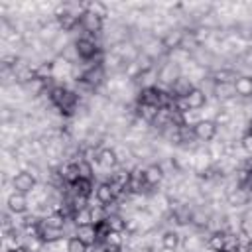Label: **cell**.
<instances>
[{
    "mask_svg": "<svg viewBox=\"0 0 252 252\" xmlns=\"http://www.w3.org/2000/svg\"><path fill=\"white\" fill-rule=\"evenodd\" d=\"M35 185H37L35 177L30 175L28 171H20V173H16L12 177V189L18 191V193H26L28 195V193H32L35 189Z\"/></svg>",
    "mask_w": 252,
    "mask_h": 252,
    "instance_id": "6da1fadb",
    "label": "cell"
},
{
    "mask_svg": "<svg viewBox=\"0 0 252 252\" xmlns=\"http://www.w3.org/2000/svg\"><path fill=\"white\" fill-rule=\"evenodd\" d=\"M6 205H8V211L14 213V215H22V213H28L30 209V199L26 193H18V191H12L6 199Z\"/></svg>",
    "mask_w": 252,
    "mask_h": 252,
    "instance_id": "7a4b0ae2",
    "label": "cell"
},
{
    "mask_svg": "<svg viewBox=\"0 0 252 252\" xmlns=\"http://www.w3.org/2000/svg\"><path fill=\"white\" fill-rule=\"evenodd\" d=\"M81 26L85 32L89 33H94V35H100L102 33V26H104V20L93 12H85L83 18H81Z\"/></svg>",
    "mask_w": 252,
    "mask_h": 252,
    "instance_id": "3957f363",
    "label": "cell"
},
{
    "mask_svg": "<svg viewBox=\"0 0 252 252\" xmlns=\"http://www.w3.org/2000/svg\"><path fill=\"white\" fill-rule=\"evenodd\" d=\"M217 132H219V126L213 122V120H201L197 126H195V136L197 140L201 142H211L217 138Z\"/></svg>",
    "mask_w": 252,
    "mask_h": 252,
    "instance_id": "277c9868",
    "label": "cell"
},
{
    "mask_svg": "<svg viewBox=\"0 0 252 252\" xmlns=\"http://www.w3.org/2000/svg\"><path fill=\"white\" fill-rule=\"evenodd\" d=\"M96 165L104 167V169H114L118 167V156H116V150L114 148H100L98 150V159H96Z\"/></svg>",
    "mask_w": 252,
    "mask_h": 252,
    "instance_id": "5b68a950",
    "label": "cell"
},
{
    "mask_svg": "<svg viewBox=\"0 0 252 252\" xmlns=\"http://www.w3.org/2000/svg\"><path fill=\"white\" fill-rule=\"evenodd\" d=\"M75 236L81 238L87 246H94V244L98 242V230H96V224H83V226H77Z\"/></svg>",
    "mask_w": 252,
    "mask_h": 252,
    "instance_id": "8992f818",
    "label": "cell"
},
{
    "mask_svg": "<svg viewBox=\"0 0 252 252\" xmlns=\"http://www.w3.org/2000/svg\"><path fill=\"white\" fill-rule=\"evenodd\" d=\"M144 177H146V183H148L150 187H156V185H159V183L163 181L165 173H163V169L159 167V163H150V165L144 167Z\"/></svg>",
    "mask_w": 252,
    "mask_h": 252,
    "instance_id": "52a82bcc",
    "label": "cell"
},
{
    "mask_svg": "<svg viewBox=\"0 0 252 252\" xmlns=\"http://www.w3.org/2000/svg\"><path fill=\"white\" fill-rule=\"evenodd\" d=\"M232 85H234V93L238 96H242V98L252 96V77L250 75H238Z\"/></svg>",
    "mask_w": 252,
    "mask_h": 252,
    "instance_id": "ba28073f",
    "label": "cell"
},
{
    "mask_svg": "<svg viewBox=\"0 0 252 252\" xmlns=\"http://www.w3.org/2000/svg\"><path fill=\"white\" fill-rule=\"evenodd\" d=\"M159 89L158 87H152V89H140L138 91V102L142 104H152V106H158L159 108Z\"/></svg>",
    "mask_w": 252,
    "mask_h": 252,
    "instance_id": "9c48e42d",
    "label": "cell"
},
{
    "mask_svg": "<svg viewBox=\"0 0 252 252\" xmlns=\"http://www.w3.org/2000/svg\"><path fill=\"white\" fill-rule=\"evenodd\" d=\"M94 197L100 201V205H108L112 201H116V195L112 191V185L110 183H96L94 185Z\"/></svg>",
    "mask_w": 252,
    "mask_h": 252,
    "instance_id": "30bf717a",
    "label": "cell"
},
{
    "mask_svg": "<svg viewBox=\"0 0 252 252\" xmlns=\"http://www.w3.org/2000/svg\"><path fill=\"white\" fill-rule=\"evenodd\" d=\"M248 201H250V193H248L246 187H238V189H234V191H230L226 195V203L230 207H234V209L242 207V205H248Z\"/></svg>",
    "mask_w": 252,
    "mask_h": 252,
    "instance_id": "8fae6325",
    "label": "cell"
},
{
    "mask_svg": "<svg viewBox=\"0 0 252 252\" xmlns=\"http://www.w3.org/2000/svg\"><path fill=\"white\" fill-rule=\"evenodd\" d=\"M179 246H181V234H179L175 228L163 230V234H161V248H165V250H175V248H179Z\"/></svg>",
    "mask_w": 252,
    "mask_h": 252,
    "instance_id": "7c38bea8",
    "label": "cell"
},
{
    "mask_svg": "<svg viewBox=\"0 0 252 252\" xmlns=\"http://www.w3.org/2000/svg\"><path fill=\"white\" fill-rule=\"evenodd\" d=\"M195 89V85L185 77V75H181L173 85H171V94L177 98V96H187L191 91Z\"/></svg>",
    "mask_w": 252,
    "mask_h": 252,
    "instance_id": "4fadbf2b",
    "label": "cell"
},
{
    "mask_svg": "<svg viewBox=\"0 0 252 252\" xmlns=\"http://www.w3.org/2000/svg\"><path fill=\"white\" fill-rule=\"evenodd\" d=\"M187 104H189V108H193V110H201L205 104H207V94L203 93V89L201 87H195L187 96Z\"/></svg>",
    "mask_w": 252,
    "mask_h": 252,
    "instance_id": "5bb4252c",
    "label": "cell"
},
{
    "mask_svg": "<svg viewBox=\"0 0 252 252\" xmlns=\"http://www.w3.org/2000/svg\"><path fill=\"white\" fill-rule=\"evenodd\" d=\"M158 106H152V104H142V102H138L136 104V110H134V116H138V118H142L144 122H148V124H152L154 120H156V116H158Z\"/></svg>",
    "mask_w": 252,
    "mask_h": 252,
    "instance_id": "9a60e30c",
    "label": "cell"
},
{
    "mask_svg": "<svg viewBox=\"0 0 252 252\" xmlns=\"http://www.w3.org/2000/svg\"><path fill=\"white\" fill-rule=\"evenodd\" d=\"M61 236H63V230L61 228L45 226V224L39 222V238L43 242H57V240H61Z\"/></svg>",
    "mask_w": 252,
    "mask_h": 252,
    "instance_id": "2e32d148",
    "label": "cell"
},
{
    "mask_svg": "<svg viewBox=\"0 0 252 252\" xmlns=\"http://www.w3.org/2000/svg\"><path fill=\"white\" fill-rule=\"evenodd\" d=\"M224 242H226V230H219V232H211L209 238H207V246L220 252L224 248Z\"/></svg>",
    "mask_w": 252,
    "mask_h": 252,
    "instance_id": "e0dca14e",
    "label": "cell"
},
{
    "mask_svg": "<svg viewBox=\"0 0 252 252\" xmlns=\"http://www.w3.org/2000/svg\"><path fill=\"white\" fill-rule=\"evenodd\" d=\"M35 77L41 81L53 79V61H41L39 65H35Z\"/></svg>",
    "mask_w": 252,
    "mask_h": 252,
    "instance_id": "ac0fdd59",
    "label": "cell"
},
{
    "mask_svg": "<svg viewBox=\"0 0 252 252\" xmlns=\"http://www.w3.org/2000/svg\"><path fill=\"white\" fill-rule=\"evenodd\" d=\"M104 222L108 224V228H110V230H118V232H122V230L126 228V219H124V217H122L120 213H114V215H108Z\"/></svg>",
    "mask_w": 252,
    "mask_h": 252,
    "instance_id": "d6986e66",
    "label": "cell"
},
{
    "mask_svg": "<svg viewBox=\"0 0 252 252\" xmlns=\"http://www.w3.org/2000/svg\"><path fill=\"white\" fill-rule=\"evenodd\" d=\"M181 120H183V126L195 128V126L201 122V114H199V110H193V108H189V110L181 112Z\"/></svg>",
    "mask_w": 252,
    "mask_h": 252,
    "instance_id": "ffe728a7",
    "label": "cell"
},
{
    "mask_svg": "<svg viewBox=\"0 0 252 252\" xmlns=\"http://www.w3.org/2000/svg\"><path fill=\"white\" fill-rule=\"evenodd\" d=\"M232 120H234V114H230V112H226V110H219L217 112V116H215V124L219 126V128H228L230 124H232Z\"/></svg>",
    "mask_w": 252,
    "mask_h": 252,
    "instance_id": "44dd1931",
    "label": "cell"
},
{
    "mask_svg": "<svg viewBox=\"0 0 252 252\" xmlns=\"http://www.w3.org/2000/svg\"><path fill=\"white\" fill-rule=\"evenodd\" d=\"M67 252H89V246L81 238L71 236V238H67Z\"/></svg>",
    "mask_w": 252,
    "mask_h": 252,
    "instance_id": "7402d4cb",
    "label": "cell"
},
{
    "mask_svg": "<svg viewBox=\"0 0 252 252\" xmlns=\"http://www.w3.org/2000/svg\"><path fill=\"white\" fill-rule=\"evenodd\" d=\"M134 63L140 67V71H142V73H144V71H150V69H154V67H156V61H154L152 57H148L146 53H142V51H140V55L136 57V61H134Z\"/></svg>",
    "mask_w": 252,
    "mask_h": 252,
    "instance_id": "603a6c76",
    "label": "cell"
},
{
    "mask_svg": "<svg viewBox=\"0 0 252 252\" xmlns=\"http://www.w3.org/2000/svg\"><path fill=\"white\" fill-rule=\"evenodd\" d=\"M73 220L77 222V226H83V224H93V219H91V209H81L73 215Z\"/></svg>",
    "mask_w": 252,
    "mask_h": 252,
    "instance_id": "cb8c5ba5",
    "label": "cell"
},
{
    "mask_svg": "<svg viewBox=\"0 0 252 252\" xmlns=\"http://www.w3.org/2000/svg\"><path fill=\"white\" fill-rule=\"evenodd\" d=\"M91 219H93V224H100L106 220V213H104V207H94L91 209Z\"/></svg>",
    "mask_w": 252,
    "mask_h": 252,
    "instance_id": "d4e9b609",
    "label": "cell"
},
{
    "mask_svg": "<svg viewBox=\"0 0 252 252\" xmlns=\"http://www.w3.org/2000/svg\"><path fill=\"white\" fill-rule=\"evenodd\" d=\"M240 146H242V150H244L248 156H252V134H250V132H246V134L242 136Z\"/></svg>",
    "mask_w": 252,
    "mask_h": 252,
    "instance_id": "484cf974",
    "label": "cell"
},
{
    "mask_svg": "<svg viewBox=\"0 0 252 252\" xmlns=\"http://www.w3.org/2000/svg\"><path fill=\"white\" fill-rule=\"evenodd\" d=\"M234 252H252V248H248V246H238Z\"/></svg>",
    "mask_w": 252,
    "mask_h": 252,
    "instance_id": "4316f807",
    "label": "cell"
},
{
    "mask_svg": "<svg viewBox=\"0 0 252 252\" xmlns=\"http://www.w3.org/2000/svg\"><path fill=\"white\" fill-rule=\"evenodd\" d=\"M199 252H217V250H213V248H209V246H207V248H201Z\"/></svg>",
    "mask_w": 252,
    "mask_h": 252,
    "instance_id": "83f0119b",
    "label": "cell"
},
{
    "mask_svg": "<svg viewBox=\"0 0 252 252\" xmlns=\"http://www.w3.org/2000/svg\"><path fill=\"white\" fill-rule=\"evenodd\" d=\"M248 132H250V134H252V118H250V120H248Z\"/></svg>",
    "mask_w": 252,
    "mask_h": 252,
    "instance_id": "f1b7e54d",
    "label": "cell"
},
{
    "mask_svg": "<svg viewBox=\"0 0 252 252\" xmlns=\"http://www.w3.org/2000/svg\"><path fill=\"white\" fill-rule=\"evenodd\" d=\"M248 193H250V199H252V185L248 187Z\"/></svg>",
    "mask_w": 252,
    "mask_h": 252,
    "instance_id": "f546056e",
    "label": "cell"
},
{
    "mask_svg": "<svg viewBox=\"0 0 252 252\" xmlns=\"http://www.w3.org/2000/svg\"><path fill=\"white\" fill-rule=\"evenodd\" d=\"M220 252H230V250H220Z\"/></svg>",
    "mask_w": 252,
    "mask_h": 252,
    "instance_id": "4dcf8cb0",
    "label": "cell"
}]
</instances>
